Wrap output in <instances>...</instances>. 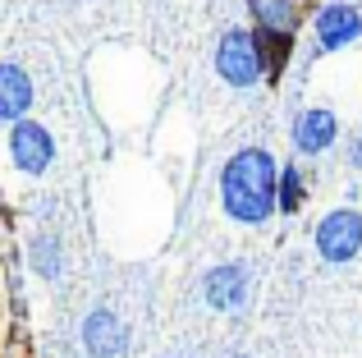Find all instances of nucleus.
Here are the masks:
<instances>
[{"label":"nucleus","instance_id":"obj_1","mask_svg":"<svg viewBox=\"0 0 362 358\" xmlns=\"http://www.w3.org/2000/svg\"><path fill=\"white\" fill-rule=\"evenodd\" d=\"M275 179L280 166L266 147H243L221 171V207L239 225H262L275 216Z\"/></svg>","mask_w":362,"mask_h":358},{"label":"nucleus","instance_id":"obj_6","mask_svg":"<svg viewBox=\"0 0 362 358\" xmlns=\"http://www.w3.org/2000/svg\"><path fill=\"white\" fill-rule=\"evenodd\" d=\"M339 143V120L330 106H308L298 120H293V147L303 156H321Z\"/></svg>","mask_w":362,"mask_h":358},{"label":"nucleus","instance_id":"obj_11","mask_svg":"<svg viewBox=\"0 0 362 358\" xmlns=\"http://www.w3.org/2000/svg\"><path fill=\"white\" fill-rule=\"evenodd\" d=\"M308 197V184H303V171L298 166H284L280 179H275V212L280 216H293Z\"/></svg>","mask_w":362,"mask_h":358},{"label":"nucleus","instance_id":"obj_7","mask_svg":"<svg viewBox=\"0 0 362 358\" xmlns=\"http://www.w3.org/2000/svg\"><path fill=\"white\" fill-rule=\"evenodd\" d=\"M202 299L216 308V313H234V308L247 304V271L239 262H221L202 276Z\"/></svg>","mask_w":362,"mask_h":358},{"label":"nucleus","instance_id":"obj_14","mask_svg":"<svg viewBox=\"0 0 362 358\" xmlns=\"http://www.w3.org/2000/svg\"><path fill=\"white\" fill-rule=\"evenodd\" d=\"M344 156H349V166H354V171H362V125L354 129V138H349V152H344Z\"/></svg>","mask_w":362,"mask_h":358},{"label":"nucleus","instance_id":"obj_4","mask_svg":"<svg viewBox=\"0 0 362 358\" xmlns=\"http://www.w3.org/2000/svg\"><path fill=\"white\" fill-rule=\"evenodd\" d=\"M312 33H317V51H344L362 37V9L354 0H330L317 9Z\"/></svg>","mask_w":362,"mask_h":358},{"label":"nucleus","instance_id":"obj_10","mask_svg":"<svg viewBox=\"0 0 362 358\" xmlns=\"http://www.w3.org/2000/svg\"><path fill=\"white\" fill-rule=\"evenodd\" d=\"M252 33H257V51H262V74L280 79L293 55V33H284V28H252Z\"/></svg>","mask_w":362,"mask_h":358},{"label":"nucleus","instance_id":"obj_9","mask_svg":"<svg viewBox=\"0 0 362 358\" xmlns=\"http://www.w3.org/2000/svg\"><path fill=\"white\" fill-rule=\"evenodd\" d=\"M33 110V83L18 64H0V120H23Z\"/></svg>","mask_w":362,"mask_h":358},{"label":"nucleus","instance_id":"obj_12","mask_svg":"<svg viewBox=\"0 0 362 358\" xmlns=\"http://www.w3.org/2000/svg\"><path fill=\"white\" fill-rule=\"evenodd\" d=\"M257 14V28H284V33H293L298 28V9H293V0H247Z\"/></svg>","mask_w":362,"mask_h":358},{"label":"nucleus","instance_id":"obj_3","mask_svg":"<svg viewBox=\"0 0 362 358\" xmlns=\"http://www.w3.org/2000/svg\"><path fill=\"white\" fill-rule=\"evenodd\" d=\"M216 69L225 83L234 88H252L262 79V51H257V33L252 28H230L216 46Z\"/></svg>","mask_w":362,"mask_h":358},{"label":"nucleus","instance_id":"obj_8","mask_svg":"<svg viewBox=\"0 0 362 358\" xmlns=\"http://www.w3.org/2000/svg\"><path fill=\"white\" fill-rule=\"evenodd\" d=\"M83 345H88L92 358H119L129 350V331H124V322L115 313L97 308V313H88V322H83Z\"/></svg>","mask_w":362,"mask_h":358},{"label":"nucleus","instance_id":"obj_5","mask_svg":"<svg viewBox=\"0 0 362 358\" xmlns=\"http://www.w3.org/2000/svg\"><path fill=\"white\" fill-rule=\"evenodd\" d=\"M9 156H14V166L23 175H42L46 166L55 161V143H51V134H46L42 125H33V120H14V134H9Z\"/></svg>","mask_w":362,"mask_h":358},{"label":"nucleus","instance_id":"obj_13","mask_svg":"<svg viewBox=\"0 0 362 358\" xmlns=\"http://www.w3.org/2000/svg\"><path fill=\"white\" fill-rule=\"evenodd\" d=\"M28 262H33V271H42V276H55V271H60V248H55V239L37 234V239L28 243Z\"/></svg>","mask_w":362,"mask_h":358},{"label":"nucleus","instance_id":"obj_2","mask_svg":"<svg viewBox=\"0 0 362 358\" xmlns=\"http://www.w3.org/2000/svg\"><path fill=\"white\" fill-rule=\"evenodd\" d=\"M312 243H317V253L326 262H354L362 253V212L354 207H335V212H326L317 221V234H312Z\"/></svg>","mask_w":362,"mask_h":358}]
</instances>
